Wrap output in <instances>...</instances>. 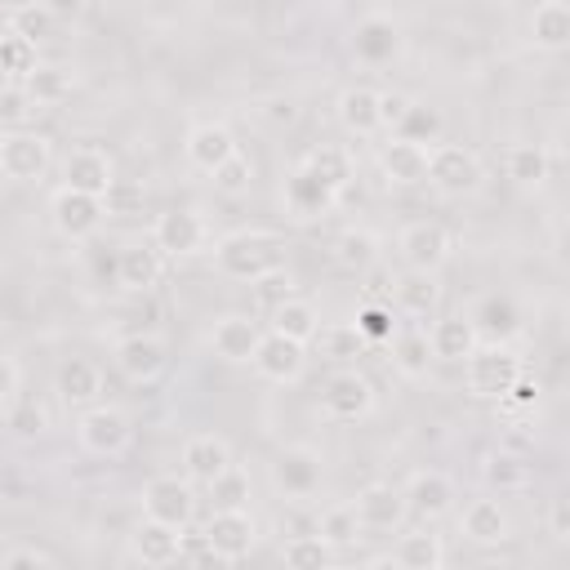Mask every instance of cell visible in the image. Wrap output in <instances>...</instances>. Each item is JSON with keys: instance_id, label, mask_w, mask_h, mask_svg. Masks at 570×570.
Here are the masks:
<instances>
[{"instance_id": "40", "label": "cell", "mask_w": 570, "mask_h": 570, "mask_svg": "<svg viewBox=\"0 0 570 570\" xmlns=\"http://www.w3.org/2000/svg\"><path fill=\"white\" fill-rule=\"evenodd\" d=\"M334 263L347 267V272H370L379 263V236L365 232V227H347L334 240Z\"/></svg>"}, {"instance_id": "12", "label": "cell", "mask_w": 570, "mask_h": 570, "mask_svg": "<svg viewBox=\"0 0 570 570\" xmlns=\"http://www.w3.org/2000/svg\"><path fill=\"white\" fill-rule=\"evenodd\" d=\"M49 214H53V227L67 240H89L107 218L102 196H89V191H76V187H58L49 196Z\"/></svg>"}, {"instance_id": "58", "label": "cell", "mask_w": 570, "mask_h": 570, "mask_svg": "<svg viewBox=\"0 0 570 570\" xmlns=\"http://www.w3.org/2000/svg\"><path fill=\"white\" fill-rule=\"evenodd\" d=\"M40 4H45V9H49L58 22H62V18L71 22V18H80V13L89 9V0H40Z\"/></svg>"}, {"instance_id": "24", "label": "cell", "mask_w": 570, "mask_h": 570, "mask_svg": "<svg viewBox=\"0 0 570 570\" xmlns=\"http://www.w3.org/2000/svg\"><path fill=\"white\" fill-rule=\"evenodd\" d=\"M160 267H165V254L151 240L147 245L134 240L116 254V281H120V289H134V294H147L160 281Z\"/></svg>"}, {"instance_id": "43", "label": "cell", "mask_w": 570, "mask_h": 570, "mask_svg": "<svg viewBox=\"0 0 570 570\" xmlns=\"http://www.w3.org/2000/svg\"><path fill=\"white\" fill-rule=\"evenodd\" d=\"M307 347H316V356L325 361H352L365 347V338L356 334V325H321Z\"/></svg>"}, {"instance_id": "35", "label": "cell", "mask_w": 570, "mask_h": 570, "mask_svg": "<svg viewBox=\"0 0 570 570\" xmlns=\"http://www.w3.org/2000/svg\"><path fill=\"white\" fill-rule=\"evenodd\" d=\"M392 561H396L401 570H441V566H445V543H441V534H432V530H414V534H401Z\"/></svg>"}, {"instance_id": "49", "label": "cell", "mask_w": 570, "mask_h": 570, "mask_svg": "<svg viewBox=\"0 0 570 570\" xmlns=\"http://www.w3.org/2000/svg\"><path fill=\"white\" fill-rule=\"evenodd\" d=\"M4 423H9L13 436L27 441V436H40V432L49 428V414H45L40 401H18V396H13V401L4 405Z\"/></svg>"}, {"instance_id": "2", "label": "cell", "mask_w": 570, "mask_h": 570, "mask_svg": "<svg viewBox=\"0 0 570 570\" xmlns=\"http://www.w3.org/2000/svg\"><path fill=\"white\" fill-rule=\"evenodd\" d=\"M521 374V361L508 343H476L468 356H463V379H468V392L481 396V401H499L512 379Z\"/></svg>"}, {"instance_id": "56", "label": "cell", "mask_w": 570, "mask_h": 570, "mask_svg": "<svg viewBox=\"0 0 570 570\" xmlns=\"http://www.w3.org/2000/svg\"><path fill=\"white\" fill-rule=\"evenodd\" d=\"M18 383H22V370H18V361L0 352V410H4V405L18 396Z\"/></svg>"}, {"instance_id": "17", "label": "cell", "mask_w": 570, "mask_h": 570, "mask_svg": "<svg viewBox=\"0 0 570 570\" xmlns=\"http://www.w3.org/2000/svg\"><path fill=\"white\" fill-rule=\"evenodd\" d=\"M468 321H472V330H476L481 343H508L521 330V307H517L512 294H481L472 303Z\"/></svg>"}, {"instance_id": "53", "label": "cell", "mask_w": 570, "mask_h": 570, "mask_svg": "<svg viewBox=\"0 0 570 570\" xmlns=\"http://www.w3.org/2000/svg\"><path fill=\"white\" fill-rule=\"evenodd\" d=\"M499 405L512 410V414H530V410L539 405V379H530V374L521 370V374L512 379V387L499 396Z\"/></svg>"}, {"instance_id": "23", "label": "cell", "mask_w": 570, "mask_h": 570, "mask_svg": "<svg viewBox=\"0 0 570 570\" xmlns=\"http://www.w3.org/2000/svg\"><path fill=\"white\" fill-rule=\"evenodd\" d=\"M183 151H187V160H191L200 174H214V169L236 151V138H232V129H227V125L205 120V125H191V129H187Z\"/></svg>"}, {"instance_id": "59", "label": "cell", "mask_w": 570, "mask_h": 570, "mask_svg": "<svg viewBox=\"0 0 570 570\" xmlns=\"http://www.w3.org/2000/svg\"><path fill=\"white\" fill-rule=\"evenodd\" d=\"M552 534H557V539H570V512H566V499L552 503Z\"/></svg>"}, {"instance_id": "37", "label": "cell", "mask_w": 570, "mask_h": 570, "mask_svg": "<svg viewBox=\"0 0 570 570\" xmlns=\"http://www.w3.org/2000/svg\"><path fill=\"white\" fill-rule=\"evenodd\" d=\"M396 138H410V142H423V147H432V142H441V134H445V116L432 107V102H414L410 98V107H405V116L396 120V129H392Z\"/></svg>"}, {"instance_id": "46", "label": "cell", "mask_w": 570, "mask_h": 570, "mask_svg": "<svg viewBox=\"0 0 570 570\" xmlns=\"http://www.w3.org/2000/svg\"><path fill=\"white\" fill-rule=\"evenodd\" d=\"M352 325H356V334H361L365 343H387L401 321H396V307H392V303H365Z\"/></svg>"}, {"instance_id": "39", "label": "cell", "mask_w": 570, "mask_h": 570, "mask_svg": "<svg viewBox=\"0 0 570 570\" xmlns=\"http://www.w3.org/2000/svg\"><path fill=\"white\" fill-rule=\"evenodd\" d=\"M303 165H307L321 183H330L334 191H347V183H352V156H347V147L321 142V147H312V151L303 156Z\"/></svg>"}, {"instance_id": "26", "label": "cell", "mask_w": 570, "mask_h": 570, "mask_svg": "<svg viewBox=\"0 0 570 570\" xmlns=\"http://www.w3.org/2000/svg\"><path fill=\"white\" fill-rule=\"evenodd\" d=\"M436 303H441L436 272H410V267H405V276L392 281V307H396V316L423 321V316H432Z\"/></svg>"}, {"instance_id": "18", "label": "cell", "mask_w": 570, "mask_h": 570, "mask_svg": "<svg viewBox=\"0 0 570 570\" xmlns=\"http://www.w3.org/2000/svg\"><path fill=\"white\" fill-rule=\"evenodd\" d=\"M401 494H405V508H410L414 517H423V521H436V517H445V512L454 508V481H450L445 472H436V468L414 472V476L401 485Z\"/></svg>"}, {"instance_id": "15", "label": "cell", "mask_w": 570, "mask_h": 570, "mask_svg": "<svg viewBox=\"0 0 570 570\" xmlns=\"http://www.w3.org/2000/svg\"><path fill=\"white\" fill-rule=\"evenodd\" d=\"M258 338H263V325H258L254 316H245V312H223V316L209 325V347H214V356H223V361H232V365H249Z\"/></svg>"}, {"instance_id": "4", "label": "cell", "mask_w": 570, "mask_h": 570, "mask_svg": "<svg viewBox=\"0 0 570 570\" xmlns=\"http://www.w3.org/2000/svg\"><path fill=\"white\" fill-rule=\"evenodd\" d=\"M485 169L476 160V151L459 147V142H432L428 147V183L441 196H472L481 187Z\"/></svg>"}, {"instance_id": "3", "label": "cell", "mask_w": 570, "mask_h": 570, "mask_svg": "<svg viewBox=\"0 0 570 570\" xmlns=\"http://www.w3.org/2000/svg\"><path fill=\"white\" fill-rule=\"evenodd\" d=\"M76 441H80L89 454H98V459H116V454L129 450L134 423H129V414H125L120 405L94 401V405H85L80 419H76Z\"/></svg>"}, {"instance_id": "42", "label": "cell", "mask_w": 570, "mask_h": 570, "mask_svg": "<svg viewBox=\"0 0 570 570\" xmlns=\"http://www.w3.org/2000/svg\"><path fill=\"white\" fill-rule=\"evenodd\" d=\"M281 561L294 566V570H325L334 561V548L312 530V534H294L281 543Z\"/></svg>"}, {"instance_id": "51", "label": "cell", "mask_w": 570, "mask_h": 570, "mask_svg": "<svg viewBox=\"0 0 570 570\" xmlns=\"http://www.w3.org/2000/svg\"><path fill=\"white\" fill-rule=\"evenodd\" d=\"M209 494H214V508H245L249 499V476L240 468H227L223 476L209 481Z\"/></svg>"}, {"instance_id": "41", "label": "cell", "mask_w": 570, "mask_h": 570, "mask_svg": "<svg viewBox=\"0 0 570 570\" xmlns=\"http://www.w3.org/2000/svg\"><path fill=\"white\" fill-rule=\"evenodd\" d=\"M508 178L517 187H543L548 183V151L539 142H517L508 147Z\"/></svg>"}, {"instance_id": "31", "label": "cell", "mask_w": 570, "mask_h": 570, "mask_svg": "<svg viewBox=\"0 0 570 570\" xmlns=\"http://www.w3.org/2000/svg\"><path fill=\"white\" fill-rule=\"evenodd\" d=\"M338 125H343L347 134H356V138L379 134V129H383V125H379V89H370V85L343 89V94H338Z\"/></svg>"}, {"instance_id": "57", "label": "cell", "mask_w": 570, "mask_h": 570, "mask_svg": "<svg viewBox=\"0 0 570 570\" xmlns=\"http://www.w3.org/2000/svg\"><path fill=\"white\" fill-rule=\"evenodd\" d=\"M0 566H53V552H45V548H9L0 557Z\"/></svg>"}, {"instance_id": "7", "label": "cell", "mask_w": 570, "mask_h": 570, "mask_svg": "<svg viewBox=\"0 0 570 570\" xmlns=\"http://www.w3.org/2000/svg\"><path fill=\"white\" fill-rule=\"evenodd\" d=\"M396 254H401V263H405L410 272H441V267L450 263V254H454V236H450L441 223L419 218V223L401 227Z\"/></svg>"}, {"instance_id": "52", "label": "cell", "mask_w": 570, "mask_h": 570, "mask_svg": "<svg viewBox=\"0 0 570 570\" xmlns=\"http://www.w3.org/2000/svg\"><path fill=\"white\" fill-rule=\"evenodd\" d=\"M249 285H254V294H258V303H263L267 312H272L281 298H289V294H294V276H289L285 267H272L267 276H258V281H249Z\"/></svg>"}, {"instance_id": "21", "label": "cell", "mask_w": 570, "mask_h": 570, "mask_svg": "<svg viewBox=\"0 0 570 570\" xmlns=\"http://www.w3.org/2000/svg\"><path fill=\"white\" fill-rule=\"evenodd\" d=\"M183 468H187V481L209 485L214 476H223L232 468V445L223 436H214V432H196L183 445Z\"/></svg>"}, {"instance_id": "22", "label": "cell", "mask_w": 570, "mask_h": 570, "mask_svg": "<svg viewBox=\"0 0 570 570\" xmlns=\"http://www.w3.org/2000/svg\"><path fill=\"white\" fill-rule=\"evenodd\" d=\"M272 481H276V490L289 494V499L316 494V485H321V454H316V450H285V454L272 463Z\"/></svg>"}, {"instance_id": "32", "label": "cell", "mask_w": 570, "mask_h": 570, "mask_svg": "<svg viewBox=\"0 0 570 570\" xmlns=\"http://www.w3.org/2000/svg\"><path fill=\"white\" fill-rule=\"evenodd\" d=\"M530 36L539 49L561 53L570 45V4L566 0H539L530 13Z\"/></svg>"}, {"instance_id": "54", "label": "cell", "mask_w": 570, "mask_h": 570, "mask_svg": "<svg viewBox=\"0 0 570 570\" xmlns=\"http://www.w3.org/2000/svg\"><path fill=\"white\" fill-rule=\"evenodd\" d=\"M405 107H410V94H396V89H392V94H379V125L392 134L396 120L405 116Z\"/></svg>"}, {"instance_id": "11", "label": "cell", "mask_w": 570, "mask_h": 570, "mask_svg": "<svg viewBox=\"0 0 570 570\" xmlns=\"http://www.w3.org/2000/svg\"><path fill=\"white\" fill-rule=\"evenodd\" d=\"M249 365H254L267 383H298V379L307 374V343L285 338V334H276V330H263V338H258Z\"/></svg>"}, {"instance_id": "36", "label": "cell", "mask_w": 570, "mask_h": 570, "mask_svg": "<svg viewBox=\"0 0 570 570\" xmlns=\"http://www.w3.org/2000/svg\"><path fill=\"white\" fill-rule=\"evenodd\" d=\"M22 89L36 98V107H58L62 98H71V89H76V76L67 71V67H53V62H40L27 80H22Z\"/></svg>"}, {"instance_id": "50", "label": "cell", "mask_w": 570, "mask_h": 570, "mask_svg": "<svg viewBox=\"0 0 570 570\" xmlns=\"http://www.w3.org/2000/svg\"><path fill=\"white\" fill-rule=\"evenodd\" d=\"M485 485H494V490H521L525 485V463L517 459V454H490V463H485Z\"/></svg>"}, {"instance_id": "20", "label": "cell", "mask_w": 570, "mask_h": 570, "mask_svg": "<svg viewBox=\"0 0 570 570\" xmlns=\"http://www.w3.org/2000/svg\"><path fill=\"white\" fill-rule=\"evenodd\" d=\"M379 174H383L392 187L428 183V147L392 134V142H383V151H379Z\"/></svg>"}, {"instance_id": "16", "label": "cell", "mask_w": 570, "mask_h": 570, "mask_svg": "<svg viewBox=\"0 0 570 570\" xmlns=\"http://www.w3.org/2000/svg\"><path fill=\"white\" fill-rule=\"evenodd\" d=\"M352 508H356L361 530H396V525L410 517L405 494H401V485H392V481H370V485L352 499Z\"/></svg>"}, {"instance_id": "30", "label": "cell", "mask_w": 570, "mask_h": 570, "mask_svg": "<svg viewBox=\"0 0 570 570\" xmlns=\"http://www.w3.org/2000/svg\"><path fill=\"white\" fill-rule=\"evenodd\" d=\"M459 530L472 543H503L508 530H512V521H508V512H503L499 499H472L463 508V517H459Z\"/></svg>"}, {"instance_id": "1", "label": "cell", "mask_w": 570, "mask_h": 570, "mask_svg": "<svg viewBox=\"0 0 570 570\" xmlns=\"http://www.w3.org/2000/svg\"><path fill=\"white\" fill-rule=\"evenodd\" d=\"M214 267L232 281H258L272 267H285V240L276 232H232L214 245Z\"/></svg>"}, {"instance_id": "34", "label": "cell", "mask_w": 570, "mask_h": 570, "mask_svg": "<svg viewBox=\"0 0 570 570\" xmlns=\"http://www.w3.org/2000/svg\"><path fill=\"white\" fill-rule=\"evenodd\" d=\"M387 352H392V365L401 379H423L428 365H432V347H428V330H401L387 338Z\"/></svg>"}, {"instance_id": "29", "label": "cell", "mask_w": 570, "mask_h": 570, "mask_svg": "<svg viewBox=\"0 0 570 570\" xmlns=\"http://www.w3.org/2000/svg\"><path fill=\"white\" fill-rule=\"evenodd\" d=\"M352 49H356L361 62H374V67H379V62H387V58L401 49V27H396L392 18H383V13H370V18L356 22Z\"/></svg>"}, {"instance_id": "47", "label": "cell", "mask_w": 570, "mask_h": 570, "mask_svg": "<svg viewBox=\"0 0 570 570\" xmlns=\"http://www.w3.org/2000/svg\"><path fill=\"white\" fill-rule=\"evenodd\" d=\"M4 22H9V31H18V36H27V40H36V45H40L45 36H53V22H58V18H53L40 0H31V4H18Z\"/></svg>"}, {"instance_id": "14", "label": "cell", "mask_w": 570, "mask_h": 570, "mask_svg": "<svg viewBox=\"0 0 570 570\" xmlns=\"http://www.w3.org/2000/svg\"><path fill=\"white\" fill-rule=\"evenodd\" d=\"M116 183V165L102 147L94 142H80L67 151L62 160V187H76V191H89V196H107V187Z\"/></svg>"}, {"instance_id": "25", "label": "cell", "mask_w": 570, "mask_h": 570, "mask_svg": "<svg viewBox=\"0 0 570 570\" xmlns=\"http://www.w3.org/2000/svg\"><path fill=\"white\" fill-rule=\"evenodd\" d=\"M53 387H58V401H62L67 410H85V405H94L98 392H102V370H98L94 361H85V356H71V361L58 365Z\"/></svg>"}, {"instance_id": "45", "label": "cell", "mask_w": 570, "mask_h": 570, "mask_svg": "<svg viewBox=\"0 0 570 570\" xmlns=\"http://www.w3.org/2000/svg\"><path fill=\"white\" fill-rule=\"evenodd\" d=\"M40 111L45 107H36V98L22 85H13V80L0 85V129H31V120Z\"/></svg>"}, {"instance_id": "6", "label": "cell", "mask_w": 570, "mask_h": 570, "mask_svg": "<svg viewBox=\"0 0 570 570\" xmlns=\"http://www.w3.org/2000/svg\"><path fill=\"white\" fill-rule=\"evenodd\" d=\"M53 165V142L36 129H9L0 142V174L9 183H40Z\"/></svg>"}, {"instance_id": "44", "label": "cell", "mask_w": 570, "mask_h": 570, "mask_svg": "<svg viewBox=\"0 0 570 570\" xmlns=\"http://www.w3.org/2000/svg\"><path fill=\"white\" fill-rule=\"evenodd\" d=\"M316 534H321L330 548H347V543H356V539H361L356 508H352V503H334V508H325L321 521H316Z\"/></svg>"}, {"instance_id": "60", "label": "cell", "mask_w": 570, "mask_h": 570, "mask_svg": "<svg viewBox=\"0 0 570 570\" xmlns=\"http://www.w3.org/2000/svg\"><path fill=\"white\" fill-rule=\"evenodd\" d=\"M4 552H9V539H4V534H0V557H4Z\"/></svg>"}, {"instance_id": "27", "label": "cell", "mask_w": 570, "mask_h": 570, "mask_svg": "<svg viewBox=\"0 0 570 570\" xmlns=\"http://www.w3.org/2000/svg\"><path fill=\"white\" fill-rule=\"evenodd\" d=\"M178 548H183V530L174 525H160V521H138V530L129 534V552L142 561V566H174L178 561Z\"/></svg>"}, {"instance_id": "8", "label": "cell", "mask_w": 570, "mask_h": 570, "mask_svg": "<svg viewBox=\"0 0 570 570\" xmlns=\"http://www.w3.org/2000/svg\"><path fill=\"white\" fill-rule=\"evenodd\" d=\"M142 517L147 521H160V525H191L196 517V490L187 476H151L142 485Z\"/></svg>"}, {"instance_id": "5", "label": "cell", "mask_w": 570, "mask_h": 570, "mask_svg": "<svg viewBox=\"0 0 570 570\" xmlns=\"http://www.w3.org/2000/svg\"><path fill=\"white\" fill-rule=\"evenodd\" d=\"M370 410H374V383L356 365H343V370H334L325 379V387H321V414L330 423H356Z\"/></svg>"}, {"instance_id": "55", "label": "cell", "mask_w": 570, "mask_h": 570, "mask_svg": "<svg viewBox=\"0 0 570 570\" xmlns=\"http://www.w3.org/2000/svg\"><path fill=\"white\" fill-rule=\"evenodd\" d=\"M134 200H142V187H125V183L116 178V183L107 187V196H102V209H107V214H129Z\"/></svg>"}, {"instance_id": "13", "label": "cell", "mask_w": 570, "mask_h": 570, "mask_svg": "<svg viewBox=\"0 0 570 570\" xmlns=\"http://www.w3.org/2000/svg\"><path fill=\"white\" fill-rule=\"evenodd\" d=\"M111 361H116L120 379H129V383H156L165 374V365H169V352H165V338H156V334H125L116 343Z\"/></svg>"}, {"instance_id": "19", "label": "cell", "mask_w": 570, "mask_h": 570, "mask_svg": "<svg viewBox=\"0 0 570 570\" xmlns=\"http://www.w3.org/2000/svg\"><path fill=\"white\" fill-rule=\"evenodd\" d=\"M338 196H343V191H334L330 183H321L307 165H298V169L285 178V209H289L294 218H321V214H330V209L338 205Z\"/></svg>"}, {"instance_id": "48", "label": "cell", "mask_w": 570, "mask_h": 570, "mask_svg": "<svg viewBox=\"0 0 570 570\" xmlns=\"http://www.w3.org/2000/svg\"><path fill=\"white\" fill-rule=\"evenodd\" d=\"M249 183H254V165H249V156L236 147V151L214 169V187H218L223 196H245Z\"/></svg>"}, {"instance_id": "38", "label": "cell", "mask_w": 570, "mask_h": 570, "mask_svg": "<svg viewBox=\"0 0 570 570\" xmlns=\"http://www.w3.org/2000/svg\"><path fill=\"white\" fill-rule=\"evenodd\" d=\"M36 67H40V45L27 40V36H18V31H4L0 36V76L13 80V85H22Z\"/></svg>"}, {"instance_id": "9", "label": "cell", "mask_w": 570, "mask_h": 570, "mask_svg": "<svg viewBox=\"0 0 570 570\" xmlns=\"http://www.w3.org/2000/svg\"><path fill=\"white\" fill-rule=\"evenodd\" d=\"M254 517L245 508H214L209 521H205V543H209V557L214 561H240L254 552Z\"/></svg>"}, {"instance_id": "33", "label": "cell", "mask_w": 570, "mask_h": 570, "mask_svg": "<svg viewBox=\"0 0 570 570\" xmlns=\"http://www.w3.org/2000/svg\"><path fill=\"white\" fill-rule=\"evenodd\" d=\"M267 316H272L267 330H276V334H285V338H298V343H312V334L321 330V312H316V303H307V298H298V294L281 298Z\"/></svg>"}, {"instance_id": "28", "label": "cell", "mask_w": 570, "mask_h": 570, "mask_svg": "<svg viewBox=\"0 0 570 570\" xmlns=\"http://www.w3.org/2000/svg\"><path fill=\"white\" fill-rule=\"evenodd\" d=\"M476 343H481V338H476V330H472V321H468L463 312H454V316H436V321L428 325L432 361H463Z\"/></svg>"}, {"instance_id": "10", "label": "cell", "mask_w": 570, "mask_h": 570, "mask_svg": "<svg viewBox=\"0 0 570 570\" xmlns=\"http://www.w3.org/2000/svg\"><path fill=\"white\" fill-rule=\"evenodd\" d=\"M205 240H209V227L196 209H165L151 223V245L165 258H191V254L205 249Z\"/></svg>"}, {"instance_id": "61", "label": "cell", "mask_w": 570, "mask_h": 570, "mask_svg": "<svg viewBox=\"0 0 570 570\" xmlns=\"http://www.w3.org/2000/svg\"><path fill=\"white\" fill-rule=\"evenodd\" d=\"M4 134H9V129H0V142H4Z\"/></svg>"}]
</instances>
